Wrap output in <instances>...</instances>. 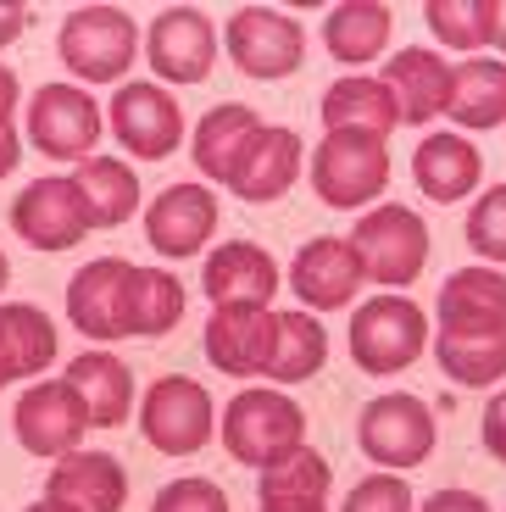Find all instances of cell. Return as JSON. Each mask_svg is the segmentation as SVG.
I'll use <instances>...</instances> for the list:
<instances>
[{
  "label": "cell",
  "instance_id": "f1b7e54d",
  "mask_svg": "<svg viewBox=\"0 0 506 512\" xmlns=\"http://www.w3.org/2000/svg\"><path fill=\"white\" fill-rule=\"evenodd\" d=\"M262 128L267 123L251 112V106H240V101L212 106V112L195 123V167H201L212 184H228L234 179V167H240V156H245V145H251Z\"/></svg>",
  "mask_w": 506,
  "mask_h": 512
},
{
  "label": "cell",
  "instance_id": "b9f144b4",
  "mask_svg": "<svg viewBox=\"0 0 506 512\" xmlns=\"http://www.w3.org/2000/svg\"><path fill=\"white\" fill-rule=\"evenodd\" d=\"M17 162H23V140H17L12 123H0V179H6V173H17Z\"/></svg>",
  "mask_w": 506,
  "mask_h": 512
},
{
  "label": "cell",
  "instance_id": "4316f807",
  "mask_svg": "<svg viewBox=\"0 0 506 512\" xmlns=\"http://www.w3.org/2000/svg\"><path fill=\"white\" fill-rule=\"evenodd\" d=\"M440 329H506V273L456 268L434 301Z\"/></svg>",
  "mask_w": 506,
  "mask_h": 512
},
{
  "label": "cell",
  "instance_id": "8fae6325",
  "mask_svg": "<svg viewBox=\"0 0 506 512\" xmlns=\"http://www.w3.org/2000/svg\"><path fill=\"white\" fill-rule=\"evenodd\" d=\"M12 429H17V446L34 451V457H67L84 440L89 412L67 379H45V384H34V390L17 396Z\"/></svg>",
  "mask_w": 506,
  "mask_h": 512
},
{
  "label": "cell",
  "instance_id": "8992f818",
  "mask_svg": "<svg viewBox=\"0 0 506 512\" xmlns=\"http://www.w3.org/2000/svg\"><path fill=\"white\" fill-rule=\"evenodd\" d=\"M356 446L373 468H423L440 446V423L434 412L423 407L418 396H406V390H390V396H373L356 418Z\"/></svg>",
  "mask_w": 506,
  "mask_h": 512
},
{
  "label": "cell",
  "instance_id": "7a4b0ae2",
  "mask_svg": "<svg viewBox=\"0 0 506 512\" xmlns=\"http://www.w3.org/2000/svg\"><path fill=\"white\" fill-rule=\"evenodd\" d=\"M345 346L351 362L373 379H390L406 373L412 362L429 351V312L412 301V295H373L351 312V329H345Z\"/></svg>",
  "mask_w": 506,
  "mask_h": 512
},
{
  "label": "cell",
  "instance_id": "ac0fdd59",
  "mask_svg": "<svg viewBox=\"0 0 506 512\" xmlns=\"http://www.w3.org/2000/svg\"><path fill=\"white\" fill-rule=\"evenodd\" d=\"M201 290L212 307H267L279 295V262L251 240H228L206 256Z\"/></svg>",
  "mask_w": 506,
  "mask_h": 512
},
{
  "label": "cell",
  "instance_id": "cb8c5ba5",
  "mask_svg": "<svg viewBox=\"0 0 506 512\" xmlns=\"http://www.w3.org/2000/svg\"><path fill=\"white\" fill-rule=\"evenodd\" d=\"M67 384L89 412V429H123L134 412V368L112 351H84L67 362Z\"/></svg>",
  "mask_w": 506,
  "mask_h": 512
},
{
  "label": "cell",
  "instance_id": "e0dca14e",
  "mask_svg": "<svg viewBox=\"0 0 506 512\" xmlns=\"http://www.w3.org/2000/svg\"><path fill=\"white\" fill-rule=\"evenodd\" d=\"M45 501L62 512H123L128 474L112 451H67L45 479Z\"/></svg>",
  "mask_w": 506,
  "mask_h": 512
},
{
  "label": "cell",
  "instance_id": "d6a6232c",
  "mask_svg": "<svg viewBox=\"0 0 506 512\" xmlns=\"http://www.w3.org/2000/svg\"><path fill=\"white\" fill-rule=\"evenodd\" d=\"M0 351L17 379H39L56 362V323L28 301H0Z\"/></svg>",
  "mask_w": 506,
  "mask_h": 512
},
{
  "label": "cell",
  "instance_id": "8d00e7d4",
  "mask_svg": "<svg viewBox=\"0 0 506 512\" xmlns=\"http://www.w3.org/2000/svg\"><path fill=\"white\" fill-rule=\"evenodd\" d=\"M345 512H418V501H412V485L401 474H367L351 485Z\"/></svg>",
  "mask_w": 506,
  "mask_h": 512
},
{
  "label": "cell",
  "instance_id": "d590c367",
  "mask_svg": "<svg viewBox=\"0 0 506 512\" xmlns=\"http://www.w3.org/2000/svg\"><path fill=\"white\" fill-rule=\"evenodd\" d=\"M468 245L484 256V262H506V184H490V190L473 201Z\"/></svg>",
  "mask_w": 506,
  "mask_h": 512
},
{
  "label": "cell",
  "instance_id": "ba28073f",
  "mask_svg": "<svg viewBox=\"0 0 506 512\" xmlns=\"http://www.w3.org/2000/svg\"><path fill=\"white\" fill-rule=\"evenodd\" d=\"M106 112H112L106 123H112L117 145H123L128 156H140V162H167V156L184 145V106H178L162 84H151V78L117 84Z\"/></svg>",
  "mask_w": 506,
  "mask_h": 512
},
{
  "label": "cell",
  "instance_id": "3957f363",
  "mask_svg": "<svg viewBox=\"0 0 506 512\" xmlns=\"http://www.w3.org/2000/svg\"><path fill=\"white\" fill-rule=\"evenodd\" d=\"M351 251L373 284L406 290V284H418L423 268H429V223H423L418 206L384 201L373 212H362V223L351 229Z\"/></svg>",
  "mask_w": 506,
  "mask_h": 512
},
{
  "label": "cell",
  "instance_id": "bcb514c9",
  "mask_svg": "<svg viewBox=\"0 0 506 512\" xmlns=\"http://www.w3.org/2000/svg\"><path fill=\"white\" fill-rule=\"evenodd\" d=\"M12 284V262H6V251H0V290Z\"/></svg>",
  "mask_w": 506,
  "mask_h": 512
},
{
  "label": "cell",
  "instance_id": "7dc6e473",
  "mask_svg": "<svg viewBox=\"0 0 506 512\" xmlns=\"http://www.w3.org/2000/svg\"><path fill=\"white\" fill-rule=\"evenodd\" d=\"M262 512H329V507H262Z\"/></svg>",
  "mask_w": 506,
  "mask_h": 512
},
{
  "label": "cell",
  "instance_id": "836d02e7",
  "mask_svg": "<svg viewBox=\"0 0 506 512\" xmlns=\"http://www.w3.org/2000/svg\"><path fill=\"white\" fill-rule=\"evenodd\" d=\"M329 462L317 457L312 446L290 451L284 462H273V468H262L256 474V496H262V507H323L329 501Z\"/></svg>",
  "mask_w": 506,
  "mask_h": 512
},
{
  "label": "cell",
  "instance_id": "e575fe53",
  "mask_svg": "<svg viewBox=\"0 0 506 512\" xmlns=\"http://www.w3.org/2000/svg\"><path fill=\"white\" fill-rule=\"evenodd\" d=\"M423 17H429L434 39H445L451 51H479V45H490L495 0H429Z\"/></svg>",
  "mask_w": 506,
  "mask_h": 512
},
{
  "label": "cell",
  "instance_id": "7bdbcfd3",
  "mask_svg": "<svg viewBox=\"0 0 506 512\" xmlns=\"http://www.w3.org/2000/svg\"><path fill=\"white\" fill-rule=\"evenodd\" d=\"M17 101H23V84H17L12 67H0V123H12Z\"/></svg>",
  "mask_w": 506,
  "mask_h": 512
},
{
  "label": "cell",
  "instance_id": "4dcf8cb0",
  "mask_svg": "<svg viewBox=\"0 0 506 512\" xmlns=\"http://www.w3.org/2000/svg\"><path fill=\"white\" fill-rule=\"evenodd\" d=\"M184 318V284L167 268H134L123 284V334L156 340Z\"/></svg>",
  "mask_w": 506,
  "mask_h": 512
},
{
  "label": "cell",
  "instance_id": "f546056e",
  "mask_svg": "<svg viewBox=\"0 0 506 512\" xmlns=\"http://www.w3.org/2000/svg\"><path fill=\"white\" fill-rule=\"evenodd\" d=\"M462 128H501L506 123V62L501 56H468L451 67V112Z\"/></svg>",
  "mask_w": 506,
  "mask_h": 512
},
{
  "label": "cell",
  "instance_id": "d4e9b609",
  "mask_svg": "<svg viewBox=\"0 0 506 512\" xmlns=\"http://www.w3.org/2000/svg\"><path fill=\"white\" fill-rule=\"evenodd\" d=\"M73 190H78L89 229H123L140 212V173L123 156H89V162H78Z\"/></svg>",
  "mask_w": 506,
  "mask_h": 512
},
{
  "label": "cell",
  "instance_id": "7c38bea8",
  "mask_svg": "<svg viewBox=\"0 0 506 512\" xmlns=\"http://www.w3.org/2000/svg\"><path fill=\"white\" fill-rule=\"evenodd\" d=\"M273 334H279V312L273 307H212L201 346H206V362L228 379H267Z\"/></svg>",
  "mask_w": 506,
  "mask_h": 512
},
{
  "label": "cell",
  "instance_id": "4fadbf2b",
  "mask_svg": "<svg viewBox=\"0 0 506 512\" xmlns=\"http://www.w3.org/2000/svg\"><path fill=\"white\" fill-rule=\"evenodd\" d=\"M145 56H151L156 78L167 84H201L217 62V28L195 6H162L145 34Z\"/></svg>",
  "mask_w": 506,
  "mask_h": 512
},
{
  "label": "cell",
  "instance_id": "7402d4cb",
  "mask_svg": "<svg viewBox=\"0 0 506 512\" xmlns=\"http://www.w3.org/2000/svg\"><path fill=\"white\" fill-rule=\"evenodd\" d=\"M323 128L329 134H373V140H390L401 128V106H395L390 84L384 78H367V73H351V78H334L323 90Z\"/></svg>",
  "mask_w": 506,
  "mask_h": 512
},
{
  "label": "cell",
  "instance_id": "30bf717a",
  "mask_svg": "<svg viewBox=\"0 0 506 512\" xmlns=\"http://www.w3.org/2000/svg\"><path fill=\"white\" fill-rule=\"evenodd\" d=\"M106 134L101 106L89 101L78 84H39L34 106H28V140L39 156H56V162H78V156H95Z\"/></svg>",
  "mask_w": 506,
  "mask_h": 512
},
{
  "label": "cell",
  "instance_id": "9c48e42d",
  "mask_svg": "<svg viewBox=\"0 0 506 512\" xmlns=\"http://www.w3.org/2000/svg\"><path fill=\"white\" fill-rule=\"evenodd\" d=\"M140 429L162 457H195V451L212 440V390L184 373H167L145 390V407H140Z\"/></svg>",
  "mask_w": 506,
  "mask_h": 512
},
{
  "label": "cell",
  "instance_id": "ee69618b",
  "mask_svg": "<svg viewBox=\"0 0 506 512\" xmlns=\"http://www.w3.org/2000/svg\"><path fill=\"white\" fill-rule=\"evenodd\" d=\"M490 45L506 56V0H495V17H490Z\"/></svg>",
  "mask_w": 506,
  "mask_h": 512
},
{
  "label": "cell",
  "instance_id": "9a60e30c",
  "mask_svg": "<svg viewBox=\"0 0 506 512\" xmlns=\"http://www.w3.org/2000/svg\"><path fill=\"white\" fill-rule=\"evenodd\" d=\"M217 229V195L206 184H167L151 206H145V240L156 256H195Z\"/></svg>",
  "mask_w": 506,
  "mask_h": 512
},
{
  "label": "cell",
  "instance_id": "f6af8a7d",
  "mask_svg": "<svg viewBox=\"0 0 506 512\" xmlns=\"http://www.w3.org/2000/svg\"><path fill=\"white\" fill-rule=\"evenodd\" d=\"M12 379H17V373H12V362H6V351H0V390H6Z\"/></svg>",
  "mask_w": 506,
  "mask_h": 512
},
{
  "label": "cell",
  "instance_id": "2e32d148",
  "mask_svg": "<svg viewBox=\"0 0 506 512\" xmlns=\"http://www.w3.org/2000/svg\"><path fill=\"white\" fill-rule=\"evenodd\" d=\"M12 229H17V240H28L34 251H73L89 234L73 179H56V173L51 179H34L12 201Z\"/></svg>",
  "mask_w": 506,
  "mask_h": 512
},
{
  "label": "cell",
  "instance_id": "44dd1931",
  "mask_svg": "<svg viewBox=\"0 0 506 512\" xmlns=\"http://www.w3.org/2000/svg\"><path fill=\"white\" fill-rule=\"evenodd\" d=\"M301 134L284 123H267L262 134H256L251 145H245L240 167H234V179H228V190L240 195V201L251 206H267L279 201V195H290V184L301 179Z\"/></svg>",
  "mask_w": 506,
  "mask_h": 512
},
{
  "label": "cell",
  "instance_id": "ab89813d",
  "mask_svg": "<svg viewBox=\"0 0 506 512\" xmlns=\"http://www.w3.org/2000/svg\"><path fill=\"white\" fill-rule=\"evenodd\" d=\"M423 512H490V501L473 496V490H434L423 501Z\"/></svg>",
  "mask_w": 506,
  "mask_h": 512
},
{
  "label": "cell",
  "instance_id": "5b68a950",
  "mask_svg": "<svg viewBox=\"0 0 506 512\" xmlns=\"http://www.w3.org/2000/svg\"><path fill=\"white\" fill-rule=\"evenodd\" d=\"M312 173V190L323 206L334 212H356V206L379 201L390 190V140H373V134H329V140L312 151L306 162Z\"/></svg>",
  "mask_w": 506,
  "mask_h": 512
},
{
  "label": "cell",
  "instance_id": "74e56055",
  "mask_svg": "<svg viewBox=\"0 0 506 512\" xmlns=\"http://www.w3.org/2000/svg\"><path fill=\"white\" fill-rule=\"evenodd\" d=\"M151 512H228V496L212 479H173V485L156 490Z\"/></svg>",
  "mask_w": 506,
  "mask_h": 512
},
{
  "label": "cell",
  "instance_id": "1f68e13d",
  "mask_svg": "<svg viewBox=\"0 0 506 512\" xmlns=\"http://www.w3.org/2000/svg\"><path fill=\"white\" fill-rule=\"evenodd\" d=\"M329 362V329L317 323V312H279V334H273V362H267V379L279 384H306L323 373Z\"/></svg>",
  "mask_w": 506,
  "mask_h": 512
},
{
  "label": "cell",
  "instance_id": "277c9868",
  "mask_svg": "<svg viewBox=\"0 0 506 512\" xmlns=\"http://www.w3.org/2000/svg\"><path fill=\"white\" fill-rule=\"evenodd\" d=\"M140 51V23L123 6H73L56 34V56L84 84H123Z\"/></svg>",
  "mask_w": 506,
  "mask_h": 512
},
{
  "label": "cell",
  "instance_id": "6da1fadb",
  "mask_svg": "<svg viewBox=\"0 0 506 512\" xmlns=\"http://www.w3.org/2000/svg\"><path fill=\"white\" fill-rule=\"evenodd\" d=\"M217 435H223V451L234 462H245V468H273V462H284L290 451L306 446V412L290 390H279V384L240 390V396L223 407Z\"/></svg>",
  "mask_w": 506,
  "mask_h": 512
},
{
  "label": "cell",
  "instance_id": "c3c4849f",
  "mask_svg": "<svg viewBox=\"0 0 506 512\" xmlns=\"http://www.w3.org/2000/svg\"><path fill=\"white\" fill-rule=\"evenodd\" d=\"M23 512H62V507H51V501H28Z\"/></svg>",
  "mask_w": 506,
  "mask_h": 512
},
{
  "label": "cell",
  "instance_id": "52a82bcc",
  "mask_svg": "<svg viewBox=\"0 0 506 512\" xmlns=\"http://www.w3.org/2000/svg\"><path fill=\"white\" fill-rule=\"evenodd\" d=\"M223 45L234 67L245 78H262V84H279L306 62V28L273 6H240L223 28Z\"/></svg>",
  "mask_w": 506,
  "mask_h": 512
},
{
  "label": "cell",
  "instance_id": "603a6c76",
  "mask_svg": "<svg viewBox=\"0 0 506 512\" xmlns=\"http://www.w3.org/2000/svg\"><path fill=\"white\" fill-rule=\"evenodd\" d=\"M479 173H484V156L468 134H429V140L412 151V179H418V190L429 195L434 206L468 201V195L479 190Z\"/></svg>",
  "mask_w": 506,
  "mask_h": 512
},
{
  "label": "cell",
  "instance_id": "f35d334b",
  "mask_svg": "<svg viewBox=\"0 0 506 512\" xmlns=\"http://www.w3.org/2000/svg\"><path fill=\"white\" fill-rule=\"evenodd\" d=\"M479 435H484V451L495 462H506V384L484 401V418H479Z\"/></svg>",
  "mask_w": 506,
  "mask_h": 512
},
{
  "label": "cell",
  "instance_id": "83f0119b",
  "mask_svg": "<svg viewBox=\"0 0 506 512\" xmlns=\"http://www.w3.org/2000/svg\"><path fill=\"white\" fill-rule=\"evenodd\" d=\"M434 362L462 390H490L506 379V329H440Z\"/></svg>",
  "mask_w": 506,
  "mask_h": 512
},
{
  "label": "cell",
  "instance_id": "ffe728a7",
  "mask_svg": "<svg viewBox=\"0 0 506 512\" xmlns=\"http://www.w3.org/2000/svg\"><path fill=\"white\" fill-rule=\"evenodd\" d=\"M384 84H390L395 106H401V123H434V117L451 112V62L429 45H406L384 62Z\"/></svg>",
  "mask_w": 506,
  "mask_h": 512
},
{
  "label": "cell",
  "instance_id": "484cf974",
  "mask_svg": "<svg viewBox=\"0 0 506 512\" xmlns=\"http://www.w3.org/2000/svg\"><path fill=\"white\" fill-rule=\"evenodd\" d=\"M390 34H395V12L379 6V0H345L323 17V45L340 67H367L390 51Z\"/></svg>",
  "mask_w": 506,
  "mask_h": 512
},
{
  "label": "cell",
  "instance_id": "d6986e66",
  "mask_svg": "<svg viewBox=\"0 0 506 512\" xmlns=\"http://www.w3.org/2000/svg\"><path fill=\"white\" fill-rule=\"evenodd\" d=\"M134 262L123 256H95L67 279V318L89 340H123V284Z\"/></svg>",
  "mask_w": 506,
  "mask_h": 512
},
{
  "label": "cell",
  "instance_id": "60d3db41",
  "mask_svg": "<svg viewBox=\"0 0 506 512\" xmlns=\"http://www.w3.org/2000/svg\"><path fill=\"white\" fill-rule=\"evenodd\" d=\"M23 28H28V6L23 0H0V51H6L12 39H23Z\"/></svg>",
  "mask_w": 506,
  "mask_h": 512
},
{
  "label": "cell",
  "instance_id": "5bb4252c",
  "mask_svg": "<svg viewBox=\"0 0 506 512\" xmlns=\"http://www.w3.org/2000/svg\"><path fill=\"white\" fill-rule=\"evenodd\" d=\"M362 279H367L362 262H356L351 240H340V234L306 240L290 262V290L301 295L306 312H345L362 290Z\"/></svg>",
  "mask_w": 506,
  "mask_h": 512
}]
</instances>
